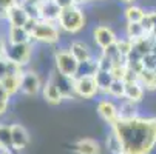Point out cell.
<instances>
[{"mask_svg": "<svg viewBox=\"0 0 156 154\" xmlns=\"http://www.w3.org/2000/svg\"><path fill=\"white\" fill-rule=\"evenodd\" d=\"M50 79L57 85V88L60 90L63 99H68L70 96H76V94H74V86H73V79L65 77V76H62V74L57 73V71H54Z\"/></svg>", "mask_w": 156, "mask_h": 154, "instance_id": "cell-14", "label": "cell"}, {"mask_svg": "<svg viewBox=\"0 0 156 154\" xmlns=\"http://www.w3.org/2000/svg\"><path fill=\"white\" fill-rule=\"evenodd\" d=\"M43 88L40 77L34 71H23L20 80V93L25 96H36Z\"/></svg>", "mask_w": 156, "mask_h": 154, "instance_id": "cell-7", "label": "cell"}, {"mask_svg": "<svg viewBox=\"0 0 156 154\" xmlns=\"http://www.w3.org/2000/svg\"><path fill=\"white\" fill-rule=\"evenodd\" d=\"M6 76H8V62H6V59L3 57L2 60H0V80L5 79Z\"/></svg>", "mask_w": 156, "mask_h": 154, "instance_id": "cell-33", "label": "cell"}, {"mask_svg": "<svg viewBox=\"0 0 156 154\" xmlns=\"http://www.w3.org/2000/svg\"><path fill=\"white\" fill-rule=\"evenodd\" d=\"M73 86H74V94L82 99H93L98 93L99 88L94 80V76H80L73 79Z\"/></svg>", "mask_w": 156, "mask_h": 154, "instance_id": "cell-6", "label": "cell"}, {"mask_svg": "<svg viewBox=\"0 0 156 154\" xmlns=\"http://www.w3.org/2000/svg\"><path fill=\"white\" fill-rule=\"evenodd\" d=\"M19 5H20V0H0V6H2V9L5 12H8L9 9H12Z\"/></svg>", "mask_w": 156, "mask_h": 154, "instance_id": "cell-32", "label": "cell"}, {"mask_svg": "<svg viewBox=\"0 0 156 154\" xmlns=\"http://www.w3.org/2000/svg\"><path fill=\"white\" fill-rule=\"evenodd\" d=\"M122 154H125V152H122Z\"/></svg>", "mask_w": 156, "mask_h": 154, "instance_id": "cell-43", "label": "cell"}, {"mask_svg": "<svg viewBox=\"0 0 156 154\" xmlns=\"http://www.w3.org/2000/svg\"><path fill=\"white\" fill-rule=\"evenodd\" d=\"M125 94V82L124 80H115L111 83L110 90H108V96L116 97V99H124Z\"/></svg>", "mask_w": 156, "mask_h": 154, "instance_id": "cell-28", "label": "cell"}, {"mask_svg": "<svg viewBox=\"0 0 156 154\" xmlns=\"http://www.w3.org/2000/svg\"><path fill=\"white\" fill-rule=\"evenodd\" d=\"M0 145H2L3 151L12 149V136H11V125H3L0 123Z\"/></svg>", "mask_w": 156, "mask_h": 154, "instance_id": "cell-24", "label": "cell"}, {"mask_svg": "<svg viewBox=\"0 0 156 154\" xmlns=\"http://www.w3.org/2000/svg\"><path fill=\"white\" fill-rule=\"evenodd\" d=\"M42 94H43V99H45L50 105H59L63 100V96H62L60 90L51 79H48L45 82V85H43V88H42Z\"/></svg>", "mask_w": 156, "mask_h": 154, "instance_id": "cell-15", "label": "cell"}, {"mask_svg": "<svg viewBox=\"0 0 156 154\" xmlns=\"http://www.w3.org/2000/svg\"><path fill=\"white\" fill-rule=\"evenodd\" d=\"M0 154H12V152H9V151H2Z\"/></svg>", "mask_w": 156, "mask_h": 154, "instance_id": "cell-40", "label": "cell"}, {"mask_svg": "<svg viewBox=\"0 0 156 154\" xmlns=\"http://www.w3.org/2000/svg\"><path fill=\"white\" fill-rule=\"evenodd\" d=\"M98 71V65L96 60H90V62H85V63H79V70H77V76H94Z\"/></svg>", "mask_w": 156, "mask_h": 154, "instance_id": "cell-27", "label": "cell"}, {"mask_svg": "<svg viewBox=\"0 0 156 154\" xmlns=\"http://www.w3.org/2000/svg\"><path fill=\"white\" fill-rule=\"evenodd\" d=\"M116 45H118V50H119L121 56H122L124 59H127V57L131 54V51H133V46H135V42L130 40L128 37H124V39H118Z\"/></svg>", "mask_w": 156, "mask_h": 154, "instance_id": "cell-26", "label": "cell"}, {"mask_svg": "<svg viewBox=\"0 0 156 154\" xmlns=\"http://www.w3.org/2000/svg\"><path fill=\"white\" fill-rule=\"evenodd\" d=\"M34 42H40V43H56L60 39V33L59 28L56 26V23H51V22H43L39 20V23L36 26V29L31 34Z\"/></svg>", "mask_w": 156, "mask_h": 154, "instance_id": "cell-4", "label": "cell"}, {"mask_svg": "<svg viewBox=\"0 0 156 154\" xmlns=\"http://www.w3.org/2000/svg\"><path fill=\"white\" fill-rule=\"evenodd\" d=\"M94 80L98 83V88H99V93L102 94H108V90H110V86L111 83L115 82L113 76H111V73H107V71H96L94 74Z\"/></svg>", "mask_w": 156, "mask_h": 154, "instance_id": "cell-22", "label": "cell"}, {"mask_svg": "<svg viewBox=\"0 0 156 154\" xmlns=\"http://www.w3.org/2000/svg\"><path fill=\"white\" fill-rule=\"evenodd\" d=\"M2 59H3V57H2V56H0V60H2Z\"/></svg>", "mask_w": 156, "mask_h": 154, "instance_id": "cell-42", "label": "cell"}, {"mask_svg": "<svg viewBox=\"0 0 156 154\" xmlns=\"http://www.w3.org/2000/svg\"><path fill=\"white\" fill-rule=\"evenodd\" d=\"M3 151V148H2V145H0V152H2Z\"/></svg>", "mask_w": 156, "mask_h": 154, "instance_id": "cell-41", "label": "cell"}, {"mask_svg": "<svg viewBox=\"0 0 156 154\" xmlns=\"http://www.w3.org/2000/svg\"><path fill=\"white\" fill-rule=\"evenodd\" d=\"M98 114L101 116V119L104 122H107L110 126L115 125L118 120H119V109H118V105L110 100V99H101L98 102Z\"/></svg>", "mask_w": 156, "mask_h": 154, "instance_id": "cell-8", "label": "cell"}, {"mask_svg": "<svg viewBox=\"0 0 156 154\" xmlns=\"http://www.w3.org/2000/svg\"><path fill=\"white\" fill-rule=\"evenodd\" d=\"M142 67L148 71H156V53H150L142 57Z\"/></svg>", "mask_w": 156, "mask_h": 154, "instance_id": "cell-30", "label": "cell"}, {"mask_svg": "<svg viewBox=\"0 0 156 154\" xmlns=\"http://www.w3.org/2000/svg\"><path fill=\"white\" fill-rule=\"evenodd\" d=\"M93 40H94V43H96V45L101 48V51H102V50L108 48L110 45L116 43V42H118V37H116L115 31L111 29L110 26H107V25H99V26H96V28L93 29Z\"/></svg>", "mask_w": 156, "mask_h": 154, "instance_id": "cell-9", "label": "cell"}, {"mask_svg": "<svg viewBox=\"0 0 156 154\" xmlns=\"http://www.w3.org/2000/svg\"><path fill=\"white\" fill-rule=\"evenodd\" d=\"M37 23H39V20H37V19H30V20L27 22V25H25L23 28H25V29H27V31H28L30 34H33V31L36 29Z\"/></svg>", "mask_w": 156, "mask_h": 154, "instance_id": "cell-35", "label": "cell"}, {"mask_svg": "<svg viewBox=\"0 0 156 154\" xmlns=\"http://www.w3.org/2000/svg\"><path fill=\"white\" fill-rule=\"evenodd\" d=\"M68 51L73 54V57H74L79 63H85V62L93 60L90 46H88L87 43H83V42H73V43H70Z\"/></svg>", "mask_w": 156, "mask_h": 154, "instance_id": "cell-13", "label": "cell"}, {"mask_svg": "<svg viewBox=\"0 0 156 154\" xmlns=\"http://www.w3.org/2000/svg\"><path fill=\"white\" fill-rule=\"evenodd\" d=\"M54 2H56L62 9L70 8V6H74V5H76V3H74V0H54Z\"/></svg>", "mask_w": 156, "mask_h": 154, "instance_id": "cell-36", "label": "cell"}, {"mask_svg": "<svg viewBox=\"0 0 156 154\" xmlns=\"http://www.w3.org/2000/svg\"><path fill=\"white\" fill-rule=\"evenodd\" d=\"M30 19L31 17L28 15V12L25 11V8L22 5H19V6H16V8H12L6 12V22L9 23V26L23 28Z\"/></svg>", "mask_w": 156, "mask_h": 154, "instance_id": "cell-12", "label": "cell"}, {"mask_svg": "<svg viewBox=\"0 0 156 154\" xmlns=\"http://www.w3.org/2000/svg\"><path fill=\"white\" fill-rule=\"evenodd\" d=\"M76 154H101V145L93 139H80L73 145Z\"/></svg>", "mask_w": 156, "mask_h": 154, "instance_id": "cell-18", "label": "cell"}, {"mask_svg": "<svg viewBox=\"0 0 156 154\" xmlns=\"http://www.w3.org/2000/svg\"><path fill=\"white\" fill-rule=\"evenodd\" d=\"M60 14H62V8L54 0H43L39 8V20H43V22L57 23Z\"/></svg>", "mask_w": 156, "mask_h": 154, "instance_id": "cell-10", "label": "cell"}, {"mask_svg": "<svg viewBox=\"0 0 156 154\" xmlns=\"http://www.w3.org/2000/svg\"><path fill=\"white\" fill-rule=\"evenodd\" d=\"M43 0H20V5L23 6H31V8H40Z\"/></svg>", "mask_w": 156, "mask_h": 154, "instance_id": "cell-34", "label": "cell"}, {"mask_svg": "<svg viewBox=\"0 0 156 154\" xmlns=\"http://www.w3.org/2000/svg\"><path fill=\"white\" fill-rule=\"evenodd\" d=\"M110 129L121 140L125 154H150L156 148V117L118 120Z\"/></svg>", "mask_w": 156, "mask_h": 154, "instance_id": "cell-1", "label": "cell"}, {"mask_svg": "<svg viewBox=\"0 0 156 154\" xmlns=\"http://www.w3.org/2000/svg\"><path fill=\"white\" fill-rule=\"evenodd\" d=\"M0 19H6V12L2 9V6H0Z\"/></svg>", "mask_w": 156, "mask_h": 154, "instance_id": "cell-37", "label": "cell"}, {"mask_svg": "<svg viewBox=\"0 0 156 154\" xmlns=\"http://www.w3.org/2000/svg\"><path fill=\"white\" fill-rule=\"evenodd\" d=\"M9 99H11V96L3 90V88H0V116H3V114L8 111Z\"/></svg>", "mask_w": 156, "mask_h": 154, "instance_id": "cell-31", "label": "cell"}, {"mask_svg": "<svg viewBox=\"0 0 156 154\" xmlns=\"http://www.w3.org/2000/svg\"><path fill=\"white\" fill-rule=\"evenodd\" d=\"M57 25L65 33L76 34L85 25V14H83V11L77 5L70 6V8H65V9H62V14L59 17Z\"/></svg>", "mask_w": 156, "mask_h": 154, "instance_id": "cell-2", "label": "cell"}, {"mask_svg": "<svg viewBox=\"0 0 156 154\" xmlns=\"http://www.w3.org/2000/svg\"><path fill=\"white\" fill-rule=\"evenodd\" d=\"M96 65H98V70L99 71H107V73H111V70L115 68V63L111 62L107 56H104L101 53V56L96 59Z\"/></svg>", "mask_w": 156, "mask_h": 154, "instance_id": "cell-29", "label": "cell"}, {"mask_svg": "<svg viewBox=\"0 0 156 154\" xmlns=\"http://www.w3.org/2000/svg\"><path fill=\"white\" fill-rule=\"evenodd\" d=\"M54 65H56V71L60 73L65 77L74 79L77 76L79 70V62L73 57V54L68 50H59L54 54Z\"/></svg>", "mask_w": 156, "mask_h": 154, "instance_id": "cell-3", "label": "cell"}, {"mask_svg": "<svg viewBox=\"0 0 156 154\" xmlns=\"http://www.w3.org/2000/svg\"><path fill=\"white\" fill-rule=\"evenodd\" d=\"M87 2H88V0H74V3H76L77 6H79L80 3H87Z\"/></svg>", "mask_w": 156, "mask_h": 154, "instance_id": "cell-38", "label": "cell"}, {"mask_svg": "<svg viewBox=\"0 0 156 154\" xmlns=\"http://www.w3.org/2000/svg\"><path fill=\"white\" fill-rule=\"evenodd\" d=\"M11 136H12V149L14 151H22L28 146L30 134L23 125L12 123L11 125Z\"/></svg>", "mask_w": 156, "mask_h": 154, "instance_id": "cell-11", "label": "cell"}, {"mask_svg": "<svg viewBox=\"0 0 156 154\" xmlns=\"http://www.w3.org/2000/svg\"><path fill=\"white\" fill-rule=\"evenodd\" d=\"M6 40L8 43H12V45H23V43H30L33 37L25 28L9 26L6 31Z\"/></svg>", "mask_w": 156, "mask_h": 154, "instance_id": "cell-16", "label": "cell"}, {"mask_svg": "<svg viewBox=\"0 0 156 154\" xmlns=\"http://www.w3.org/2000/svg\"><path fill=\"white\" fill-rule=\"evenodd\" d=\"M23 74V73H22ZM22 74H11V76H6L5 79L0 80V83H2V88L9 94H16L20 91V80H22Z\"/></svg>", "mask_w": 156, "mask_h": 154, "instance_id": "cell-21", "label": "cell"}, {"mask_svg": "<svg viewBox=\"0 0 156 154\" xmlns=\"http://www.w3.org/2000/svg\"><path fill=\"white\" fill-rule=\"evenodd\" d=\"M144 93H145V88L141 85L139 80L136 82H127L125 83V94H124V99L130 100V102H135V103H139L144 97Z\"/></svg>", "mask_w": 156, "mask_h": 154, "instance_id": "cell-17", "label": "cell"}, {"mask_svg": "<svg viewBox=\"0 0 156 154\" xmlns=\"http://www.w3.org/2000/svg\"><path fill=\"white\" fill-rule=\"evenodd\" d=\"M118 109H119V120H131L139 116L138 103L130 102L127 99H122V102L118 105Z\"/></svg>", "mask_w": 156, "mask_h": 154, "instance_id": "cell-19", "label": "cell"}, {"mask_svg": "<svg viewBox=\"0 0 156 154\" xmlns=\"http://www.w3.org/2000/svg\"><path fill=\"white\" fill-rule=\"evenodd\" d=\"M3 57L23 68L31 59V43H23V45H12V43H8Z\"/></svg>", "mask_w": 156, "mask_h": 154, "instance_id": "cell-5", "label": "cell"}, {"mask_svg": "<svg viewBox=\"0 0 156 154\" xmlns=\"http://www.w3.org/2000/svg\"><path fill=\"white\" fill-rule=\"evenodd\" d=\"M125 34H127V37H128L130 40H133V42H138V40L147 37V33H145V29H144V26H142L141 23H127V26H125Z\"/></svg>", "mask_w": 156, "mask_h": 154, "instance_id": "cell-23", "label": "cell"}, {"mask_svg": "<svg viewBox=\"0 0 156 154\" xmlns=\"http://www.w3.org/2000/svg\"><path fill=\"white\" fill-rule=\"evenodd\" d=\"M105 143H107V148H108V151H110L111 154H122V152H124L122 145H121V140L116 137V134H115L111 129H110V134H108Z\"/></svg>", "mask_w": 156, "mask_h": 154, "instance_id": "cell-25", "label": "cell"}, {"mask_svg": "<svg viewBox=\"0 0 156 154\" xmlns=\"http://www.w3.org/2000/svg\"><path fill=\"white\" fill-rule=\"evenodd\" d=\"M145 14H147V11L138 5H128L124 11L127 23H141L145 17Z\"/></svg>", "mask_w": 156, "mask_h": 154, "instance_id": "cell-20", "label": "cell"}, {"mask_svg": "<svg viewBox=\"0 0 156 154\" xmlns=\"http://www.w3.org/2000/svg\"><path fill=\"white\" fill-rule=\"evenodd\" d=\"M124 3H128V5H135V0H121Z\"/></svg>", "mask_w": 156, "mask_h": 154, "instance_id": "cell-39", "label": "cell"}]
</instances>
